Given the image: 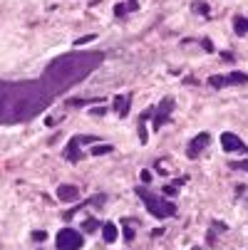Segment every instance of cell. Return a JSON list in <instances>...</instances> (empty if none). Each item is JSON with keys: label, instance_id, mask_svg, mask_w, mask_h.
Segmentation results:
<instances>
[{"label": "cell", "instance_id": "1", "mask_svg": "<svg viewBox=\"0 0 248 250\" xmlns=\"http://www.w3.org/2000/svg\"><path fill=\"white\" fill-rule=\"evenodd\" d=\"M60 97L52 82L43 74L40 79L8 82L0 79V124H23L45 112Z\"/></svg>", "mask_w": 248, "mask_h": 250}, {"label": "cell", "instance_id": "2", "mask_svg": "<svg viewBox=\"0 0 248 250\" xmlns=\"http://www.w3.org/2000/svg\"><path fill=\"white\" fill-rule=\"evenodd\" d=\"M105 59V52L92 50V52H67L55 57L50 65L45 67V77L52 82V87L62 94L67 92L70 87L79 85L82 79H87Z\"/></svg>", "mask_w": 248, "mask_h": 250}, {"label": "cell", "instance_id": "3", "mask_svg": "<svg viewBox=\"0 0 248 250\" xmlns=\"http://www.w3.org/2000/svg\"><path fill=\"white\" fill-rule=\"evenodd\" d=\"M134 191H137V196L144 201V206H147V211H149L154 218L164 221V218H171V216H176V206H174L171 201H167V198H161V196L152 193L149 189H144V186H137Z\"/></svg>", "mask_w": 248, "mask_h": 250}, {"label": "cell", "instance_id": "4", "mask_svg": "<svg viewBox=\"0 0 248 250\" xmlns=\"http://www.w3.org/2000/svg\"><path fill=\"white\" fill-rule=\"evenodd\" d=\"M82 245H85V238H82V233L75 231V228H62L55 238L57 250H79Z\"/></svg>", "mask_w": 248, "mask_h": 250}, {"label": "cell", "instance_id": "5", "mask_svg": "<svg viewBox=\"0 0 248 250\" xmlns=\"http://www.w3.org/2000/svg\"><path fill=\"white\" fill-rule=\"evenodd\" d=\"M171 112H174V97H164L154 107V114H152V124H154L156 132L171 121Z\"/></svg>", "mask_w": 248, "mask_h": 250}, {"label": "cell", "instance_id": "6", "mask_svg": "<svg viewBox=\"0 0 248 250\" xmlns=\"http://www.w3.org/2000/svg\"><path fill=\"white\" fill-rule=\"evenodd\" d=\"M248 82V74H243V72H229V74H214V77H209V85L211 87H216V89H223V87H229V85H246Z\"/></svg>", "mask_w": 248, "mask_h": 250}, {"label": "cell", "instance_id": "7", "mask_svg": "<svg viewBox=\"0 0 248 250\" xmlns=\"http://www.w3.org/2000/svg\"><path fill=\"white\" fill-rule=\"evenodd\" d=\"M221 147H223V151H229V154H233V151H248V147L233 132H223L221 134Z\"/></svg>", "mask_w": 248, "mask_h": 250}, {"label": "cell", "instance_id": "8", "mask_svg": "<svg viewBox=\"0 0 248 250\" xmlns=\"http://www.w3.org/2000/svg\"><path fill=\"white\" fill-rule=\"evenodd\" d=\"M209 144H211V136L206 134V132L199 134V136H194L191 144H189V149H186V156H189V159H199V154L209 147Z\"/></svg>", "mask_w": 248, "mask_h": 250}, {"label": "cell", "instance_id": "9", "mask_svg": "<svg viewBox=\"0 0 248 250\" xmlns=\"http://www.w3.org/2000/svg\"><path fill=\"white\" fill-rule=\"evenodd\" d=\"M79 136H72L70 141H67V147H65V151H62V156H65L67 161H72V163H79V159H82V151H79Z\"/></svg>", "mask_w": 248, "mask_h": 250}, {"label": "cell", "instance_id": "10", "mask_svg": "<svg viewBox=\"0 0 248 250\" xmlns=\"http://www.w3.org/2000/svg\"><path fill=\"white\" fill-rule=\"evenodd\" d=\"M57 198L65 201V203L77 201L79 198V189H77V186H72V183H62V186H57Z\"/></svg>", "mask_w": 248, "mask_h": 250}, {"label": "cell", "instance_id": "11", "mask_svg": "<svg viewBox=\"0 0 248 250\" xmlns=\"http://www.w3.org/2000/svg\"><path fill=\"white\" fill-rule=\"evenodd\" d=\"M129 102H132V94H122V97L117 94L114 97V112H117L119 119H124L129 114Z\"/></svg>", "mask_w": 248, "mask_h": 250}, {"label": "cell", "instance_id": "12", "mask_svg": "<svg viewBox=\"0 0 248 250\" xmlns=\"http://www.w3.org/2000/svg\"><path fill=\"white\" fill-rule=\"evenodd\" d=\"M117 225L112 223V221H107V223H102V238H105V243H114L117 240Z\"/></svg>", "mask_w": 248, "mask_h": 250}, {"label": "cell", "instance_id": "13", "mask_svg": "<svg viewBox=\"0 0 248 250\" xmlns=\"http://www.w3.org/2000/svg\"><path fill=\"white\" fill-rule=\"evenodd\" d=\"M233 32H236L238 37L248 35V17H241V15L233 17Z\"/></svg>", "mask_w": 248, "mask_h": 250}, {"label": "cell", "instance_id": "14", "mask_svg": "<svg viewBox=\"0 0 248 250\" xmlns=\"http://www.w3.org/2000/svg\"><path fill=\"white\" fill-rule=\"evenodd\" d=\"M92 102H99V97H94V99H67V107H85V104H92Z\"/></svg>", "mask_w": 248, "mask_h": 250}, {"label": "cell", "instance_id": "15", "mask_svg": "<svg viewBox=\"0 0 248 250\" xmlns=\"http://www.w3.org/2000/svg\"><path fill=\"white\" fill-rule=\"evenodd\" d=\"M112 151H114L112 144H99V147H94V149H92V156H99V154H112Z\"/></svg>", "mask_w": 248, "mask_h": 250}, {"label": "cell", "instance_id": "16", "mask_svg": "<svg viewBox=\"0 0 248 250\" xmlns=\"http://www.w3.org/2000/svg\"><path fill=\"white\" fill-rule=\"evenodd\" d=\"M97 225H99V223H97L94 218H87L85 223H82V231H85V233H94V231H97Z\"/></svg>", "mask_w": 248, "mask_h": 250}, {"label": "cell", "instance_id": "17", "mask_svg": "<svg viewBox=\"0 0 248 250\" xmlns=\"http://www.w3.org/2000/svg\"><path fill=\"white\" fill-rule=\"evenodd\" d=\"M191 8H194L196 13H201L203 17H209V5H206V3H203V0H196V3H194Z\"/></svg>", "mask_w": 248, "mask_h": 250}, {"label": "cell", "instance_id": "18", "mask_svg": "<svg viewBox=\"0 0 248 250\" xmlns=\"http://www.w3.org/2000/svg\"><path fill=\"white\" fill-rule=\"evenodd\" d=\"M229 166H231V169H236V171H248V161H233Z\"/></svg>", "mask_w": 248, "mask_h": 250}, {"label": "cell", "instance_id": "19", "mask_svg": "<svg viewBox=\"0 0 248 250\" xmlns=\"http://www.w3.org/2000/svg\"><path fill=\"white\" fill-rule=\"evenodd\" d=\"M94 40V35H85V37H79V40H75V47H82V45H87V43H92Z\"/></svg>", "mask_w": 248, "mask_h": 250}, {"label": "cell", "instance_id": "20", "mask_svg": "<svg viewBox=\"0 0 248 250\" xmlns=\"http://www.w3.org/2000/svg\"><path fill=\"white\" fill-rule=\"evenodd\" d=\"M161 191L167 193V196H176V193H179V186H176V183H171V186H164Z\"/></svg>", "mask_w": 248, "mask_h": 250}, {"label": "cell", "instance_id": "21", "mask_svg": "<svg viewBox=\"0 0 248 250\" xmlns=\"http://www.w3.org/2000/svg\"><path fill=\"white\" fill-rule=\"evenodd\" d=\"M114 15H117V17H124V15H127V5L117 3V5H114Z\"/></svg>", "mask_w": 248, "mask_h": 250}, {"label": "cell", "instance_id": "22", "mask_svg": "<svg viewBox=\"0 0 248 250\" xmlns=\"http://www.w3.org/2000/svg\"><path fill=\"white\" fill-rule=\"evenodd\" d=\"M201 47H203L206 52H214V43H211L209 37H203V40H201Z\"/></svg>", "mask_w": 248, "mask_h": 250}, {"label": "cell", "instance_id": "23", "mask_svg": "<svg viewBox=\"0 0 248 250\" xmlns=\"http://www.w3.org/2000/svg\"><path fill=\"white\" fill-rule=\"evenodd\" d=\"M45 238H47V233H45V231H35V233H32V240H35V243H43Z\"/></svg>", "mask_w": 248, "mask_h": 250}, {"label": "cell", "instance_id": "24", "mask_svg": "<svg viewBox=\"0 0 248 250\" xmlns=\"http://www.w3.org/2000/svg\"><path fill=\"white\" fill-rule=\"evenodd\" d=\"M124 238H127V240H134V228L124 225Z\"/></svg>", "mask_w": 248, "mask_h": 250}, {"label": "cell", "instance_id": "25", "mask_svg": "<svg viewBox=\"0 0 248 250\" xmlns=\"http://www.w3.org/2000/svg\"><path fill=\"white\" fill-rule=\"evenodd\" d=\"M139 8V0H127V10H137Z\"/></svg>", "mask_w": 248, "mask_h": 250}, {"label": "cell", "instance_id": "26", "mask_svg": "<svg viewBox=\"0 0 248 250\" xmlns=\"http://www.w3.org/2000/svg\"><path fill=\"white\" fill-rule=\"evenodd\" d=\"M141 181L149 183V181H152V174H149V171H141Z\"/></svg>", "mask_w": 248, "mask_h": 250}, {"label": "cell", "instance_id": "27", "mask_svg": "<svg viewBox=\"0 0 248 250\" xmlns=\"http://www.w3.org/2000/svg\"><path fill=\"white\" fill-rule=\"evenodd\" d=\"M191 250H201V248H191Z\"/></svg>", "mask_w": 248, "mask_h": 250}]
</instances>
